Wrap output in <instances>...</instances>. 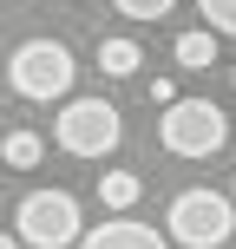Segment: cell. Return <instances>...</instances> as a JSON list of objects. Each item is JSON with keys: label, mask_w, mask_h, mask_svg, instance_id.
I'll return each mask as SVG.
<instances>
[{"label": "cell", "mask_w": 236, "mask_h": 249, "mask_svg": "<svg viewBox=\"0 0 236 249\" xmlns=\"http://www.w3.org/2000/svg\"><path fill=\"white\" fill-rule=\"evenodd\" d=\"M7 79H13V92H20V99L53 105V99H73L79 66H73V53H66L59 39H26V46L7 53Z\"/></svg>", "instance_id": "1"}, {"label": "cell", "mask_w": 236, "mask_h": 249, "mask_svg": "<svg viewBox=\"0 0 236 249\" xmlns=\"http://www.w3.org/2000/svg\"><path fill=\"white\" fill-rule=\"evenodd\" d=\"M13 230H20L26 249H79L86 216H79L73 190H26L20 210H13Z\"/></svg>", "instance_id": "2"}, {"label": "cell", "mask_w": 236, "mask_h": 249, "mask_svg": "<svg viewBox=\"0 0 236 249\" xmlns=\"http://www.w3.org/2000/svg\"><path fill=\"white\" fill-rule=\"evenodd\" d=\"M164 230H171V243H184V249H223L236 236V203L223 190H177Z\"/></svg>", "instance_id": "3"}, {"label": "cell", "mask_w": 236, "mask_h": 249, "mask_svg": "<svg viewBox=\"0 0 236 249\" xmlns=\"http://www.w3.org/2000/svg\"><path fill=\"white\" fill-rule=\"evenodd\" d=\"M158 138H164L171 158H210V151L230 144V118H223V105H210V99H177V105H164Z\"/></svg>", "instance_id": "4"}, {"label": "cell", "mask_w": 236, "mask_h": 249, "mask_svg": "<svg viewBox=\"0 0 236 249\" xmlns=\"http://www.w3.org/2000/svg\"><path fill=\"white\" fill-rule=\"evenodd\" d=\"M53 138H59L66 158H105L125 138V118H118V105H105V99H66L59 118H53Z\"/></svg>", "instance_id": "5"}, {"label": "cell", "mask_w": 236, "mask_h": 249, "mask_svg": "<svg viewBox=\"0 0 236 249\" xmlns=\"http://www.w3.org/2000/svg\"><path fill=\"white\" fill-rule=\"evenodd\" d=\"M79 249H171V236L151 223H138V216H105L99 230H86Z\"/></svg>", "instance_id": "6"}, {"label": "cell", "mask_w": 236, "mask_h": 249, "mask_svg": "<svg viewBox=\"0 0 236 249\" xmlns=\"http://www.w3.org/2000/svg\"><path fill=\"white\" fill-rule=\"evenodd\" d=\"M39 158H46V144H39V131H26V124H13V131L0 138V164H7V171H33Z\"/></svg>", "instance_id": "7"}, {"label": "cell", "mask_w": 236, "mask_h": 249, "mask_svg": "<svg viewBox=\"0 0 236 249\" xmlns=\"http://www.w3.org/2000/svg\"><path fill=\"white\" fill-rule=\"evenodd\" d=\"M145 66V46L138 39H99V72L105 79H131Z\"/></svg>", "instance_id": "8"}, {"label": "cell", "mask_w": 236, "mask_h": 249, "mask_svg": "<svg viewBox=\"0 0 236 249\" xmlns=\"http://www.w3.org/2000/svg\"><path fill=\"white\" fill-rule=\"evenodd\" d=\"M138 197H145V177H138V171H105V177H99V203H105V210L125 216Z\"/></svg>", "instance_id": "9"}, {"label": "cell", "mask_w": 236, "mask_h": 249, "mask_svg": "<svg viewBox=\"0 0 236 249\" xmlns=\"http://www.w3.org/2000/svg\"><path fill=\"white\" fill-rule=\"evenodd\" d=\"M177 66H184V72L217 66V33H210V26H190V33H177Z\"/></svg>", "instance_id": "10"}, {"label": "cell", "mask_w": 236, "mask_h": 249, "mask_svg": "<svg viewBox=\"0 0 236 249\" xmlns=\"http://www.w3.org/2000/svg\"><path fill=\"white\" fill-rule=\"evenodd\" d=\"M197 13L210 20L217 39H236V0H197Z\"/></svg>", "instance_id": "11"}, {"label": "cell", "mask_w": 236, "mask_h": 249, "mask_svg": "<svg viewBox=\"0 0 236 249\" xmlns=\"http://www.w3.org/2000/svg\"><path fill=\"white\" fill-rule=\"evenodd\" d=\"M112 7L125 13V20H164V13H171L177 0H112Z\"/></svg>", "instance_id": "12"}, {"label": "cell", "mask_w": 236, "mask_h": 249, "mask_svg": "<svg viewBox=\"0 0 236 249\" xmlns=\"http://www.w3.org/2000/svg\"><path fill=\"white\" fill-rule=\"evenodd\" d=\"M151 99H158V105H177V86H171V79L158 72V79H151Z\"/></svg>", "instance_id": "13"}, {"label": "cell", "mask_w": 236, "mask_h": 249, "mask_svg": "<svg viewBox=\"0 0 236 249\" xmlns=\"http://www.w3.org/2000/svg\"><path fill=\"white\" fill-rule=\"evenodd\" d=\"M0 249H26V243H20V236H7V230H0Z\"/></svg>", "instance_id": "14"}, {"label": "cell", "mask_w": 236, "mask_h": 249, "mask_svg": "<svg viewBox=\"0 0 236 249\" xmlns=\"http://www.w3.org/2000/svg\"><path fill=\"white\" fill-rule=\"evenodd\" d=\"M230 203H236V184H230Z\"/></svg>", "instance_id": "15"}, {"label": "cell", "mask_w": 236, "mask_h": 249, "mask_svg": "<svg viewBox=\"0 0 236 249\" xmlns=\"http://www.w3.org/2000/svg\"><path fill=\"white\" fill-rule=\"evenodd\" d=\"M230 86H236V72H230Z\"/></svg>", "instance_id": "16"}, {"label": "cell", "mask_w": 236, "mask_h": 249, "mask_svg": "<svg viewBox=\"0 0 236 249\" xmlns=\"http://www.w3.org/2000/svg\"><path fill=\"white\" fill-rule=\"evenodd\" d=\"M0 171H7V164H0Z\"/></svg>", "instance_id": "17"}]
</instances>
